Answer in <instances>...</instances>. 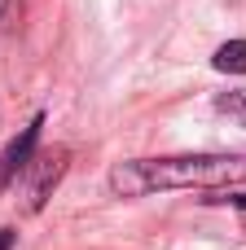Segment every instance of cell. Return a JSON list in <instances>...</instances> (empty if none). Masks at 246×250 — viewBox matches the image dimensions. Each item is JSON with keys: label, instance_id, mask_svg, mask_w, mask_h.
<instances>
[{"label": "cell", "instance_id": "1", "mask_svg": "<svg viewBox=\"0 0 246 250\" xmlns=\"http://www.w3.org/2000/svg\"><path fill=\"white\" fill-rule=\"evenodd\" d=\"M246 180L242 154H172V158H136L110 167L114 198H145L158 189H224Z\"/></svg>", "mask_w": 246, "mask_h": 250}, {"label": "cell", "instance_id": "2", "mask_svg": "<svg viewBox=\"0 0 246 250\" xmlns=\"http://www.w3.org/2000/svg\"><path fill=\"white\" fill-rule=\"evenodd\" d=\"M40 127H44V114H35L9 145H4V154H0V193L18 180V171H26L31 167V154H35V141H40Z\"/></svg>", "mask_w": 246, "mask_h": 250}, {"label": "cell", "instance_id": "3", "mask_svg": "<svg viewBox=\"0 0 246 250\" xmlns=\"http://www.w3.org/2000/svg\"><path fill=\"white\" fill-rule=\"evenodd\" d=\"M66 158H70V149H66V145H57V149H48V154L31 158V167H35V176H31V198H26V207H31V211H44L48 193L57 189V180H62V171H66Z\"/></svg>", "mask_w": 246, "mask_h": 250}, {"label": "cell", "instance_id": "4", "mask_svg": "<svg viewBox=\"0 0 246 250\" xmlns=\"http://www.w3.org/2000/svg\"><path fill=\"white\" fill-rule=\"evenodd\" d=\"M211 66L224 70V75H246V40H229V44H220L216 57H211Z\"/></svg>", "mask_w": 246, "mask_h": 250}, {"label": "cell", "instance_id": "5", "mask_svg": "<svg viewBox=\"0 0 246 250\" xmlns=\"http://www.w3.org/2000/svg\"><path fill=\"white\" fill-rule=\"evenodd\" d=\"M216 110L246 127V88H238V92H220V97H216Z\"/></svg>", "mask_w": 246, "mask_h": 250}, {"label": "cell", "instance_id": "6", "mask_svg": "<svg viewBox=\"0 0 246 250\" xmlns=\"http://www.w3.org/2000/svg\"><path fill=\"white\" fill-rule=\"evenodd\" d=\"M211 202H229V207H238L246 215V193H220V198H211Z\"/></svg>", "mask_w": 246, "mask_h": 250}, {"label": "cell", "instance_id": "7", "mask_svg": "<svg viewBox=\"0 0 246 250\" xmlns=\"http://www.w3.org/2000/svg\"><path fill=\"white\" fill-rule=\"evenodd\" d=\"M13 242H18V233H9V229H0V250H13Z\"/></svg>", "mask_w": 246, "mask_h": 250}]
</instances>
